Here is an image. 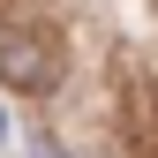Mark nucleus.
<instances>
[{
	"mask_svg": "<svg viewBox=\"0 0 158 158\" xmlns=\"http://www.w3.org/2000/svg\"><path fill=\"white\" fill-rule=\"evenodd\" d=\"M0 83L8 90H53V53L15 23H0Z\"/></svg>",
	"mask_w": 158,
	"mask_h": 158,
	"instance_id": "1",
	"label": "nucleus"
},
{
	"mask_svg": "<svg viewBox=\"0 0 158 158\" xmlns=\"http://www.w3.org/2000/svg\"><path fill=\"white\" fill-rule=\"evenodd\" d=\"M30 158H68V151L53 143V135H38V143H30Z\"/></svg>",
	"mask_w": 158,
	"mask_h": 158,
	"instance_id": "2",
	"label": "nucleus"
},
{
	"mask_svg": "<svg viewBox=\"0 0 158 158\" xmlns=\"http://www.w3.org/2000/svg\"><path fill=\"white\" fill-rule=\"evenodd\" d=\"M0 143H8V113H0Z\"/></svg>",
	"mask_w": 158,
	"mask_h": 158,
	"instance_id": "3",
	"label": "nucleus"
}]
</instances>
